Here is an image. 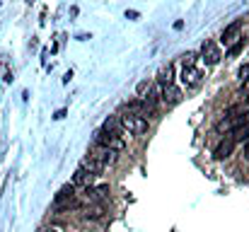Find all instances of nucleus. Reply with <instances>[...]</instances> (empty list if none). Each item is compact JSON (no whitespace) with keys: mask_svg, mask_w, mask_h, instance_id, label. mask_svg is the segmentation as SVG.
Here are the masks:
<instances>
[{"mask_svg":"<svg viewBox=\"0 0 249 232\" xmlns=\"http://www.w3.org/2000/svg\"><path fill=\"white\" fill-rule=\"evenodd\" d=\"M71 208H78L75 186H73V184H66L63 189H58V194H56V198H53V211H56V213H63V211H71Z\"/></svg>","mask_w":249,"mask_h":232,"instance_id":"obj_1","label":"nucleus"},{"mask_svg":"<svg viewBox=\"0 0 249 232\" xmlns=\"http://www.w3.org/2000/svg\"><path fill=\"white\" fill-rule=\"evenodd\" d=\"M94 143L97 145H102V148H111V150H116V153H121L124 150V133H111V131H107V128H99L97 133H94Z\"/></svg>","mask_w":249,"mask_h":232,"instance_id":"obj_2","label":"nucleus"},{"mask_svg":"<svg viewBox=\"0 0 249 232\" xmlns=\"http://www.w3.org/2000/svg\"><path fill=\"white\" fill-rule=\"evenodd\" d=\"M119 121H121V128L128 131L131 136H143L148 131V119L141 114H126V116H119Z\"/></svg>","mask_w":249,"mask_h":232,"instance_id":"obj_3","label":"nucleus"},{"mask_svg":"<svg viewBox=\"0 0 249 232\" xmlns=\"http://www.w3.org/2000/svg\"><path fill=\"white\" fill-rule=\"evenodd\" d=\"M201 58H203V63H206V66H218V63H220V58H223V54H220V49H218V44H215V41L206 39V41L201 44Z\"/></svg>","mask_w":249,"mask_h":232,"instance_id":"obj_4","label":"nucleus"},{"mask_svg":"<svg viewBox=\"0 0 249 232\" xmlns=\"http://www.w3.org/2000/svg\"><path fill=\"white\" fill-rule=\"evenodd\" d=\"M179 77H181V85H184V87H198L201 80H203V73H201L196 66H184Z\"/></svg>","mask_w":249,"mask_h":232,"instance_id":"obj_5","label":"nucleus"},{"mask_svg":"<svg viewBox=\"0 0 249 232\" xmlns=\"http://www.w3.org/2000/svg\"><path fill=\"white\" fill-rule=\"evenodd\" d=\"M160 102L167 104V107H174L181 102V89L177 85H167V87H160Z\"/></svg>","mask_w":249,"mask_h":232,"instance_id":"obj_6","label":"nucleus"},{"mask_svg":"<svg viewBox=\"0 0 249 232\" xmlns=\"http://www.w3.org/2000/svg\"><path fill=\"white\" fill-rule=\"evenodd\" d=\"M232 150H235V141L228 136V138H223V141L215 145L213 157H215V160H225V157H230V155H232Z\"/></svg>","mask_w":249,"mask_h":232,"instance_id":"obj_7","label":"nucleus"},{"mask_svg":"<svg viewBox=\"0 0 249 232\" xmlns=\"http://www.w3.org/2000/svg\"><path fill=\"white\" fill-rule=\"evenodd\" d=\"M116 155L119 153H116V150H111V148H102V145H97V150L92 153V157L107 167V164H114V162H116Z\"/></svg>","mask_w":249,"mask_h":232,"instance_id":"obj_8","label":"nucleus"},{"mask_svg":"<svg viewBox=\"0 0 249 232\" xmlns=\"http://www.w3.org/2000/svg\"><path fill=\"white\" fill-rule=\"evenodd\" d=\"M230 138L235 141V145L237 143H245L249 138V124L245 121H240V124H235V128H232V133H230Z\"/></svg>","mask_w":249,"mask_h":232,"instance_id":"obj_9","label":"nucleus"},{"mask_svg":"<svg viewBox=\"0 0 249 232\" xmlns=\"http://www.w3.org/2000/svg\"><path fill=\"white\" fill-rule=\"evenodd\" d=\"M92 179H94V174H89L85 167H78L75 174H73V186H89Z\"/></svg>","mask_w":249,"mask_h":232,"instance_id":"obj_10","label":"nucleus"},{"mask_svg":"<svg viewBox=\"0 0 249 232\" xmlns=\"http://www.w3.org/2000/svg\"><path fill=\"white\" fill-rule=\"evenodd\" d=\"M240 29H242V19H235L232 24H228V27H225V32H223V44L235 41V39H237V34H240Z\"/></svg>","mask_w":249,"mask_h":232,"instance_id":"obj_11","label":"nucleus"},{"mask_svg":"<svg viewBox=\"0 0 249 232\" xmlns=\"http://www.w3.org/2000/svg\"><path fill=\"white\" fill-rule=\"evenodd\" d=\"M80 167H85V169H87L89 174H94V177H99V174L104 172V164H102V162H97L92 155H87V157H85L83 162H80Z\"/></svg>","mask_w":249,"mask_h":232,"instance_id":"obj_12","label":"nucleus"},{"mask_svg":"<svg viewBox=\"0 0 249 232\" xmlns=\"http://www.w3.org/2000/svg\"><path fill=\"white\" fill-rule=\"evenodd\" d=\"M158 82H160V87H167V85H174V66H169L167 63L165 68L158 73Z\"/></svg>","mask_w":249,"mask_h":232,"instance_id":"obj_13","label":"nucleus"},{"mask_svg":"<svg viewBox=\"0 0 249 232\" xmlns=\"http://www.w3.org/2000/svg\"><path fill=\"white\" fill-rule=\"evenodd\" d=\"M87 196L89 198H104V196H109V184H102V186H94V189L87 186Z\"/></svg>","mask_w":249,"mask_h":232,"instance_id":"obj_14","label":"nucleus"},{"mask_svg":"<svg viewBox=\"0 0 249 232\" xmlns=\"http://www.w3.org/2000/svg\"><path fill=\"white\" fill-rule=\"evenodd\" d=\"M245 44H247L245 39L235 41V44H232V46L228 49V58H235V56H240V54H242V49H245Z\"/></svg>","mask_w":249,"mask_h":232,"instance_id":"obj_15","label":"nucleus"},{"mask_svg":"<svg viewBox=\"0 0 249 232\" xmlns=\"http://www.w3.org/2000/svg\"><path fill=\"white\" fill-rule=\"evenodd\" d=\"M153 89V82H148V80H143V82H138V87H136V92H138V97L143 99L148 92Z\"/></svg>","mask_w":249,"mask_h":232,"instance_id":"obj_16","label":"nucleus"},{"mask_svg":"<svg viewBox=\"0 0 249 232\" xmlns=\"http://www.w3.org/2000/svg\"><path fill=\"white\" fill-rule=\"evenodd\" d=\"M196 58H198V56H196L194 51H186V54L181 56V61H184V66H194V63H196Z\"/></svg>","mask_w":249,"mask_h":232,"instance_id":"obj_17","label":"nucleus"},{"mask_svg":"<svg viewBox=\"0 0 249 232\" xmlns=\"http://www.w3.org/2000/svg\"><path fill=\"white\" fill-rule=\"evenodd\" d=\"M240 77H242V80H247L249 77V63H245V66L240 68Z\"/></svg>","mask_w":249,"mask_h":232,"instance_id":"obj_18","label":"nucleus"},{"mask_svg":"<svg viewBox=\"0 0 249 232\" xmlns=\"http://www.w3.org/2000/svg\"><path fill=\"white\" fill-rule=\"evenodd\" d=\"M240 94H249V77H247V80H245V87L240 89Z\"/></svg>","mask_w":249,"mask_h":232,"instance_id":"obj_19","label":"nucleus"},{"mask_svg":"<svg viewBox=\"0 0 249 232\" xmlns=\"http://www.w3.org/2000/svg\"><path fill=\"white\" fill-rule=\"evenodd\" d=\"M245 157H247V160H249V138H247V141H245Z\"/></svg>","mask_w":249,"mask_h":232,"instance_id":"obj_20","label":"nucleus"},{"mask_svg":"<svg viewBox=\"0 0 249 232\" xmlns=\"http://www.w3.org/2000/svg\"><path fill=\"white\" fill-rule=\"evenodd\" d=\"M41 232H58L56 228H46V230H41Z\"/></svg>","mask_w":249,"mask_h":232,"instance_id":"obj_21","label":"nucleus"},{"mask_svg":"<svg viewBox=\"0 0 249 232\" xmlns=\"http://www.w3.org/2000/svg\"><path fill=\"white\" fill-rule=\"evenodd\" d=\"M242 121H245V124H249V111H247V116H245V119H242Z\"/></svg>","mask_w":249,"mask_h":232,"instance_id":"obj_22","label":"nucleus"},{"mask_svg":"<svg viewBox=\"0 0 249 232\" xmlns=\"http://www.w3.org/2000/svg\"><path fill=\"white\" fill-rule=\"evenodd\" d=\"M247 97H249V94H247ZM247 104H249V99H247Z\"/></svg>","mask_w":249,"mask_h":232,"instance_id":"obj_23","label":"nucleus"}]
</instances>
